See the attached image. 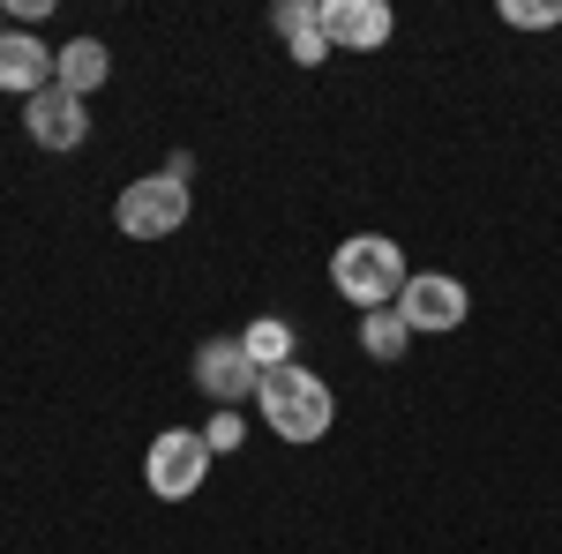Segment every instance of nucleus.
Listing matches in <instances>:
<instances>
[{
  "mask_svg": "<svg viewBox=\"0 0 562 554\" xmlns=\"http://www.w3.org/2000/svg\"><path fill=\"white\" fill-rule=\"evenodd\" d=\"M105 76H113V53H105L98 38H68L60 53H53V83L76 90V98H90V90L105 83Z\"/></svg>",
  "mask_w": 562,
  "mask_h": 554,
  "instance_id": "obj_10",
  "label": "nucleus"
},
{
  "mask_svg": "<svg viewBox=\"0 0 562 554\" xmlns=\"http://www.w3.org/2000/svg\"><path fill=\"white\" fill-rule=\"evenodd\" d=\"M503 23L510 31H548V23H562L555 0H503Z\"/></svg>",
  "mask_w": 562,
  "mask_h": 554,
  "instance_id": "obj_13",
  "label": "nucleus"
},
{
  "mask_svg": "<svg viewBox=\"0 0 562 554\" xmlns=\"http://www.w3.org/2000/svg\"><path fill=\"white\" fill-rule=\"evenodd\" d=\"M0 90H23V98L53 90V53L31 31H0Z\"/></svg>",
  "mask_w": 562,
  "mask_h": 554,
  "instance_id": "obj_9",
  "label": "nucleus"
},
{
  "mask_svg": "<svg viewBox=\"0 0 562 554\" xmlns=\"http://www.w3.org/2000/svg\"><path fill=\"white\" fill-rule=\"evenodd\" d=\"M256 360L240 352V338H211L203 352H195V389L203 397H217V405H240V397H256Z\"/></svg>",
  "mask_w": 562,
  "mask_h": 554,
  "instance_id": "obj_7",
  "label": "nucleus"
},
{
  "mask_svg": "<svg viewBox=\"0 0 562 554\" xmlns=\"http://www.w3.org/2000/svg\"><path fill=\"white\" fill-rule=\"evenodd\" d=\"M405 344H413V330H405V315H397V307L360 315V352H368V360H405Z\"/></svg>",
  "mask_w": 562,
  "mask_h": 554,
  "instance_id": "obj_12",
  "label": "nucleus"
},
{
  "mask_svg": "<svg viewBox=\"0 0 562 554\" xmlns=\"http://www.w3.org/2000/svg\"><path fill=\"white\" fill-rule=\"evenodd\" d=\"M262 420H270V434H285V442H323L330 434V420H338V397H330V383L323 375H307L301 360H285V368H262Z\"/></svg>",
  "mask_w": 562,
  "mask_h": 554,
  "instance_id": "obj_1",
  "label": "nucleus"
},
{
  "mask_svg": "<svg viewBox=\"0 0 562 554\" xmlns=\"http://www.w3.org/2000/svg\"><path fill=\"white\" fill-rule=\"evenodd\" d=\"M240 352L256 360V375L262 368H285V360H293V323H285V315H256V323L240 330Z\"/></svg>",
  "mask_w": 562,
  "mask_h": 554,
  "instance_id": "obj_11",
  "label": "nucleus"
},
{
  "mask_svg": "<svg viewBox=\"0 0 562 554\" xmlns=\"http://www.w3.org/2000/svg\"><path fill=\"white\" fill-rule=\"evenodd\" d=\"M113 225H121L128 240H173L180 225H188V188H180L173 172L128 180V188H121V203H113Z\"/></svg>",
  "mask_w": 562,
  "mask_h": 554,
  "instance_id": "obj_3",
  "label": "nucleus"
},
{
  "mask_svg": "<svg viewBox=\"0 0 562 554\" xmlns=\"http://www.w3.org/2000/svg\"><path fill=\"white\" fill-rule=\"evenodd\" d=\"M23 128H31V143L38 150H76L90 135V105L76 98V90H38V98H23Z\"/></svg>",
  "mask_w": 562,
  "mask_h": 554,
  "instance_id": "obj_6",
  "label": "nucleus"
},
{
  "mask_svg": "<svg viewBox=\"0 0 562 554\" xmlns=\"http://www.w3.org/2000/svg\"><path fill=\"white\" fill-rule=\"evenodd\" d=\"M203 442H211V457H225V450H240V442H248V427H240V412H233V405H217V420L203 427Z\"/></svg>",
  "mask_w": 562,
  "mask_h": 554,
  "instance_id": "obj_14",
  "label": "nucleus"
},
{
  "mask_svg": "<svg viewBox=\"0 0 562 554\" xmlns=\"http://www.w3.org/2000/svg\"><path fill=\"white\" fill-rule=\"evenodd\" d=\"M323 38L330 45H352V53H375V45H390V31H397V15H390L383 0H323Z\"/></svg>",
  "mask_w": 562,
  "mask_h": 554,
  "instance_id": "obj_8",
  "label": "nucleus"
},
{
  "mask_svg": "<svg viewBox=\"0 0 562 554\" xmlns=\"http://www.w3.org/2000/svg\"><path fill=\"white\" fill-rule=\"evenodd\" d=\"M405 278H413V270H405V248L383 240V233H352V240H338V256H330V285H338V299H352L360 315L397 307Z\"/></svg>",
  "mask_w": 562,
  "mask_h": 554,
  "instance_id": "obj_2",
  "label": "nucleus"
},
{
  "mask_svg": "<svg viewBox=\"0 0 562 554\" xmlns=\"http://www.w3.org/2000/svg\"><path fill=\"white\" fill-rule=\"evenodd\" d=\"M397 315H405V330L420 338H442V330H458L465 315H473V293L458 285V278H442V270H413L405 278V293H397Z\"/></svg>",
  "mask_w": 562,
  "mask_h": 554,
  "instance_id": "obj_5",
  "label": "nucleus"
},
{
  "mask_svg": "<svg viewBox=\"0 0 562 554\" xmlns=\"http://www.w3.org/2000/svg\"><path fill=\"white\" fill-rule=\"evenodd\" d=\"M211 442L195 434V427H166L158 442H150V457H143V479H150V495L158 502H188L203 479H211Z\"/></svg>",
  "mask_w": 562,
  "mask_h": 554,
  "instance_id": "obj_4",
  "label": "nucleus"
}]
</instances>
